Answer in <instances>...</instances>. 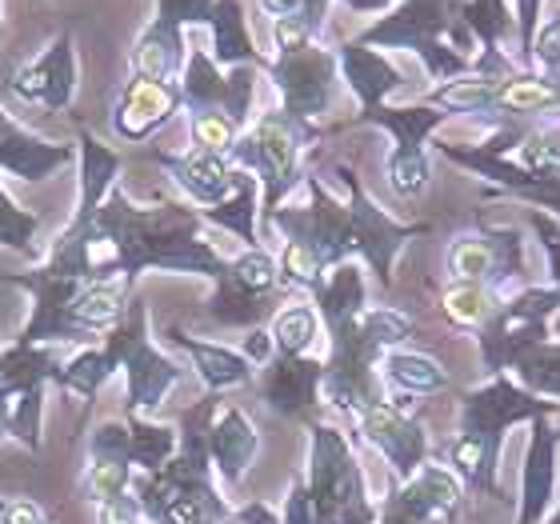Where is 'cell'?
Returning <instances> with one entry per match:
<instances>
[{"label":"cell","mask_w":560,"mask_h":524,"mask_svg":"<svg viewBox=\"0 0 560 524\" xmlns=\"http://www.w3.org/2000/svg\"><path fill=\"white\" fill-rule=\"evenodd\" d=\"M316 296V313H320V325L332 333V328L349 325L352 316H361L369 308V284H364V268L357 260H340L337 268H328Z\"/></svg>","instance_id":"f1b7e54d"},{"label":"cell","mask_w":560,"mask_h":524,"mask_svg":"<svg viewBox=\"0 0 560 524\" xmlns=\"http://www.w3.org/2000/svg\"><path fill=\"white\" fill-rule=\"evenodd\" d=\"M253 364H269L272 361V337L265 333V328H248V337H245V349H241Z\"/></svg>","instance_id":"681fc988"},{"label":"cell","mask_w":560,"mask_h":524,"mask_svg":"<svg viewBox=\"0 0 560 524\" xmlns=\"http://www.w3.org/2000/svg\"><path fill=\"white\" fill-rule=\"evenodd\" d=\"M0 357H4V349H0Z\"/></svg>","instance_id":"11a10c76"},{"label":"cell","mask_w":560,"mask_h":524,"mask_svg":"<svg viewBox=\"0 0 560 524\" xmlns=\"http://www.w3.org/2000/svg\"><path fill=\"white\" fill-rule=\"evenodd\" d=\"M337 181L345 185L349 200H337L328 193V185L316 173L304 176V193H308V205L292 209V205H280L272 217L265 221L272 229L284 233V241H301L316 253V260L328 268H337L340 260L361 257L364 265L373 268L381 289H393V260L412 236H424L429 224H400L393 221L381 205H376L364 185L357 181L349 164H332Z\"/></svg>","instance_id":"7a4b0ae2"},{"label":"cell","mask_w":560,"mask_h":524,"mask_svg":"<svg viewBox=\"0 0 560 524\" xmlns=\"http://www.w3.org/2000/svg\"><path fill=\"white\" fill-rule=\"evenodd\" d=\"M448 113L429 105H376V108H361L357 113V125H376L393 137V152H388V185L393 193L405 200H417L432 181L429 168V152H424V140L441 129Z\"/></svg>","instance_id":"8fae6325"},{"label":"cell","mask_w":560,"mask_h":524,"mask_svg":"<svg viewBox=\"0 0 560 524\" xmlns=\"http://www.w3.org/2000/svg\"><path fill=\"white\" fill-rule=\"evenodd\" d=\"M209 57L221 69L253 65V69L265 72V65H269V53H260L253 33H248V16L241 0H217V12H212L209 24Z\"/></svg>","instance_id":"83f0119b"},{"label":"cell","mask_w":560,"mask_h":524,"mask_svg":"<svg viewBox=\"0 0 560 524\" xmlns=\"http://www.w3.org/2000/svg\"><path fill=\"white\" fill-rule=\"evenodd\" d=\"M257 453H260L257 424L248 420L245 408L224 405L221 400V408H217L209 420V456L224 485H241V480L248 477L253 461H257Z\"/></svg>","instance_id":"603a6c76"},{"label":"cell","mask_w":560,"mask_h":524,"mask_svg":"<svg viewBox=\"0 0 560 524\" xmlns=\"http://www.w3.org/2000/svg\"><path fill=\"white\" fill-rule=\"evenodd\" d=\"M217 0H156L152 21L140 28L137 45L129 53L132 77H152V81H180L188 60L185 28H209Z\"/></svg>","instance_id":"7c38bea8"},{"label":"cell","mask_w":560,"mask_h":524,"mask_svg":"<svg viewBox=\"0 0 560 524\" xmlns=\"http://www.w3.org/2000/svg\"><path fill=\"white\" fill-rule=\"evenodd\" d=\"M260 396L277 417L308 420L320 405V385H325V361L316 357H284L272 352L269 364H260Z\"/></svg>","instance_id":"44dd1931"},{"label":"cell","mask_w":560,"mask_h":524,"mask_svg":"<svg viewBox=\"0 0 560 524\" xmlns=\"http://www.w3.org/2000/svg\"><path fill=\"white\" fill-rule=\"evenodd\" d=\"M132 477H137V468L117 465V461H84L81 480H77V497L89 504H105L108 497L132 489Z\"/></svg>","instance_id":"f35d334b"},{"label":"cell","mask_w":560,"mask_h":524,"mask_svg":"<svg viewBox=\"0 0 560 524\" xmlns=\"http://www.w3.org/2000/svg\"><path fill=\"white\" fill-rule=\"evenodd\" d=\"M185 113V101H180V81H152V77H132L125 89L117 93V105H113V137L125 140V144H144L156 132Z\"/></svg>","instance_id":"ac0fdd59"},{"label":"cell","mask_w":560,"mask_h":524,"mask_svg":"<svg viewBox=\"0 0 560 524\" xmlns=\"http://www.w3.org/2000/svg\"><path fill=\"white\" fill-rule=\"evenodd\" d=\"M497 308H501V296L485 284H468V280H453L441 296V313L465 333H480L497 316Z\"/></svg>","instance_id":"d590c367"},{"label":"cell","mask_w":560,"mask_h":524,"mask_svg":"<svg viewBox=\"0 0 560 524\" xmlns=\"http://www.w3.org/2000/svg\"><path fill=\"white\" fill-rule=\"evenodd\" d=\"M257 217H260V185L253 173H236L233 193L212 205V209H200V221L212 224V229H224L233 233L245 248H260V233H257Z\"/></svg>","instance_id":"4dcf8cb0"},{"label":"cell","mask_w":560,"mask_h":524,"mask_svg":"<svg viewBox=\"0 0 560 524\" xmlns=\"http://www.w3.org/2000/svg\"><path fill=\"white\" fill-rule=\"evenodd\" d=\"M152 161L168 168V176L176 181V188L185 193L192 205L200 209H212V205H221L236 185V168L229 156L221 152H205V149H192V152H149Z\"/></svg>","instance_id":"7402d4cb"},{"label":"cell","mask_w":560,"mask_h":524,"mask_svg":"<svg viewBox=\"0 0 560 524\" xmlns=\"http://www.w3.org/2000/svg\"><path fill=\"white\" fill-rule=\"evenodd\" d=\"M45 268L81 280H125L129 289L149 268L209 277L217 284L229 268V257H221L205 236L200 212L164 197L156 205H137L117 185L93 221L81 229H60Z\"/></svg>","instance_id":"6da1fadb"},{"label":"cell","mask_w":560,"mask_h":524,"mask_svg":"<svg viewBox=\"0 0 560 524\" xmlns=\"http://www.w3.org/2000/svg\"><path fill=\"white\" fill-rule=\"evenodd\" d=\"M164 340H168V345H176V349L192 361V369H197V376H200V385L209 388V393H224V388L253 385V376H257V364L248 361L241 349H229V345H212V340L188 337L180 325H168Z\"/></svg>","instance_id":"d4e9b609"},{"label":"cell","mask_w":560,"mask_h":524,"mask_svg":"<svg viewBox=\"0 0 560 524\" xmlns=\"http://www.w3.org/2000/svg\"><path fill=\"white\" fill-rule=\"evenodd\" d=\"M60 357L52 345L12 340L0 357V444L16 441L28 453L45 449V393Z\"/></svg>","instance_id":"8992f818"},{"label":"cell","mask_w":560,"mask_h":524,"mask_svg":"<svg viewBox=\"0 0 560 524\" xmlns=\"http://www.w3.org/2000/svg\"><path fill=\"white\" fill-rule=\"evenodd\" d=\"M320 524H381V509L369 501L361 461L345 441V432L320 420H308V480Z\"/></svg>","instance_id":"5b68a950"},{"label":"cell","mask_w":560,"mask_h":524,"mask_svg":"<svg viewBox=\"0 0 560 524\" xmlns=\"http://www.w3.org/2000/svg\"><path fill=\"white\" fill-rule=\"evenodd\" d=\"M456 504H460V480H456V473L424 461L388 497V504L381 509V524H448L456 516Z\"/></svg>","instance_id":"d6986e66"},{"label":"cell","mask_w":560,"mask_h":524,"mask_svg":"<svg viewBox=\"0 0 560 524\" xmlns=\"http://www.w3.org/2000/svg\"><path fill=\"white\" fill-rule=\"evenodd\" d=\"M557 81H560V72H557Z\"/></svg>","instance_id":"9f6ffc18"},{"label":"cell","mask_w":560,"mask_h":524,"mask_svg":"<svg viewBox=\"0 0 560 524\" xmlns=\"http://www.w3.org/2000/svg\"><path fill=\"white\" fill-rule=\"evenodd\" d=\"M557 492V432L549 417H533V444L521 473V513L516 524H540Z\"/></svg>","instance_id":"cb8c5ba5"},{"label":"cell","mask_w":560,"mask_h":524,"mask_svg":"<svg viewBox=\"0 0 560 524\" xmlns=\"http://www.w3.org/2000/svg\"><path fill=\"white\" fill-rule=\"evenodd\" d=\"M0 28H4V0H0Z\"/></svg>","instance_id":"f5cc1de1"},{"label":"cell","mask_w":560,"mask_h":524,"mask_svg":"<svg viewBox=\"0 0 560 524\" xmlns=\"http://www.w3.org/2000/svg\"><path fill=\"white\" fill-rule=\"evenodd\" d=\"M77 156H81V193H77V212H72L69 229H81V224L93 221L96 209L117 188L120 164H125V156L117 149H108L105 140H96L84 125L77 129Z\"/></svg>","instance_id":"484cf974"},{"label":"cell","mask_w":560,"mask_h":524,"mask_svg":"<svg viewBox=\"0 0 560 524\" xmlns=\"http://www.w3.org/2000/svg\"><path fill=\"white\" fill-rule=\"evenodd\" d=\"M316 137H320V132L304 129L301 120H292L284 108L260 113V117L241 132L236 149L229 152V161H233L236 168H245V173L257 176L260 212H265V217H272V212L292 197V188L304 185L301 156Z\"/></svg>","instance_id":"277c9868"},{"label":"cell","mask_w":560,"mask_h":524,"mask_svg":"<svg viewBox=\"0 0 560 524\" xmlns=\"http://www.w3.org/2000/svg\"><path fill=\"white\" fill-rule=\"evenodd\" d=\"M260 9L269 12L272 21L280 16H301L316 36L325 33L328 24V9H332V0H260Z\"/></svg>","instance_id":"60d3db41"},{"label":"cell","mask_w":560,"mask_h":524,"mask_svg":"<svg viewBox=\"0 0 560 524\" xmlns=\"http://www.w3.org/2000/svg\"><path fill=\"white\" fill-rule=\"evenodd\" d=\"M497 77H485V72H465V77H453V81H441L424 96L429 108H441V113H460V117H480V113H492L497 105V93H501Z\"/></svg>","instance_id":"d6a6232c"},{"label":"cell","mask_w":560,"mask_h":524,"mask_svg":"<svg viewBox=\"0 0 560 524\" xmlns=\"http://www.w3.org/2000/svg\"><path fill=\"white\" fill-rule=\"evenodd\" d=\"M340 4H349L352 12H388L393 9L388 0H340Z\"/></svg>","instance_id":"f907efd6"},{"label":"cell","mask_w":560,"mask_h":524,"mask_svg":"<svg viewBox=\"0 0 560 524\" xmlns=\"http://www.w3.org/2000/svg\"><path fill=\"white\" fill-rule=\"evenodd\" d=\"M180 432L152 417H129V453L137 473H161L173 461Z\"/></svg>","instance_id":"e575fe53"},{"label":"cell","mask_w":560,"mask_h":524,"mask_svg":"<svg viewBox=\"0 0 560 524\" xmlns=\"http://www.w3.org/2000/svg\"><path fill=\"white\" fill-rule=\"evenodd\" d=\"M388 4H405V0H388Z\"/></svg>","instance_id":"db71d44e"},{"label":"cell","mask_w":560,"mask_h":524,"mask_svg":"<svg viewBox=\"0 0 560 524\" xmlns=\"http://www.w3.org/2000/svg\"><path fill=\"white\" fill-rule=\"evenodd\" d=\"M516 197H525L528 205H537L540 212L549 209V212H557V217H560V181H545V185H533V188H525V193H516Z\"/></svg>","instance_id":"c3c4849f"},{"label":"cell","mask_w":560,"mask_h":524,"mask_svg":"<svg viewBox=\"0 0 560 524\" xmlns=\"http://www.w3.org/2000/svg\"><path fill=\"white\" fill-rule=\"evenodd\" d=\"M533 72H545V77L560 72V12L540 21L537 36H533Z\"/></svg>","instance_id":"b9f144b4"},{"label":"cell","mask_w":560,"mask_h":524,"mask_svg":"<svg viewBox=\"0 0 560 524\" xmlns=\"http://www.w3.org/2000/svg\"><path fill=\"white\" fill-rule=\"evenodd\" d=\"M12 125H16V120H12L9 113H4V105H0V132H4V129H12Z\"/></svg>","instance_id":"816d5d0a"},{"label":"cell","mask_w":560,"mask_h":524,"mask_svg":"<svg viewBox=\"0 0 560 524\" xmlns=\"http://www.w3.org/2000/svg\"><path fill=\"white\" fill-rule=\"evenodd\" d=\"M4 280H9L12 289H24L33 296V316L16 333L21 345H77V349H84V345L101 340L89 328L77 325V313H72L81 277H60L52 268L36 265L28 272H4Z\"/></svg>","instance_id":"4fadbf2b"},{"label":"cell","mask_w":560,"mask_h":524,"mask_svg":"<svg viewBox=\"0 0 560 524\" xmlns=\"http://www.w3.org/2000/svg\"><path fill=\"white\" fill-rule=\"evenodd\" d=\"M117 373H120L117 349H113L108 340H101V345H84V349H77L69 361H60V369L52 373V385H57L60 393L77 396L81 405H93L96 393H101Z\"/></svg>","instance_id":"f546056e"},{"label":"cell","mask_w":560,"mask_h":524,"mask_svg":"<svg viewBox=\"0 0 560 524\" xmlns=\"http://www.w3.org/2000/svg\"><path fill=\"white\" fill-rule=\"evenodd\" d=\"M280 524H320L313 509V497L304 489V480H296L289 489V501H284V513H280Z\"/></svg>","instance_id":"bcb514c9"},{"label":"cell","mask_w":560,"mask_h":524,"mask_svg":"<svg viewBox=\"0 0 560 524\" xmlns=\"http://www.w3.org/2000/svg\"><path fill=\"white\" fill-rule=\"evenodd\" d=\"M265 72H269L272 89L280 93V108L292 120H301L304 129L320 132V120L337 105V48H325L320 40H313L296 53H272Z\"/></svg>","instance_id":"ba28073f"},{"label":"cell","mask_w":560,"mask_h":524,"mask_svg":"<svg viewBox=\"0 0 560 524\" xmlns=\"http://www.w3.org/2000/svg\"><path fill=\"white\" fill-rule=\"evenodd\" d=\"M257 72L253 65L221 69L205 48H188L185 72H180V101L188 117H217L236 120L241 129L253 125V101H257Z\"/></svg>","instance_id":"9a60e30c"},{"label":"cell","mask_w":560,"mask_h":524,"mask_svg":"<svg viewBox=\"0 0 560 524\" xmlns=\"http://www.w3.org/2000/svg\"><path fill=\"white\" fill-rule=\"evenodd\" d=\"M144 521V504L132 489L108 497L105 504H96V524H140Z\"/></svg>","instance_id":"7bdbcfd3"},{"label":"cell","mask_w":560,"mask_h":524,"mask_svg":"<svg viewBox=\"0 0 560 524\" xmlns=\"http://www.w3.org/2000/svg\"><path fill=\"white\" fill-rule=\"evenodd\" d=\"M0 524H52L40 504L24 501V497H4L0 501Z\"/></svg>","instance_id":"7dc6e473"},{"label":"cell","mask_w":560,"mask_h":524,"mask_svg":"<svg viewBox=\"0 0 560 524\" xmlns=\"http://www.w3.org/2000/svg\"><path fill=\"white\" fill-rule=\"evenodd\" d=\"M77 84H81V60H77V40L72 33H57L33 60H24L21 69L9 72V89L28 105H40L52 117H72V101H77Z\"/></svg>","instance_id":"e0dca14e"},{"label":"cell","mask_w":560,"mask_h":524,"mask_svg":"<svg viewBox=\"0 0 560 524\" xmlns=\"http://www.w3.org/2000/svg\"><path fill=\"white\" fill-rule=\"evenodd\" d=\"M36 233H40V212L21 209L16 200L0 188V248H12L16 257L24 260H40V245H36Z\"/></svg>","instance_id":"74e56055"},{"label":"cell","mask_w":560,"mask_h":524,"mask_svg":"<svg viewBox=\"0 0 560 524\" xmlns=\"http://www.w3.org/2000/svg\"><path fill=\"white\" fill-rule=\"evenodd\" d=\"M460 4L465 0H405L393 4L388 12H381L361 36L357 45L364 48H409L417 53L429 40H448L453 48H460L468 60L477 57V36L468 33V24L460 21Z\"/></svg>","instance_id":"30bf717a"},{"label":"cell","mask_w":560,"mask_h":524,"mask_svg":"<svg viewBox=\"0 0 560 524\" xmlns=\"http://www.w3.org/2000/svg\"><path fill=\"white\" fill-rule=\"evenodd\" d=\"M337 65H340V81L349 84L352 96L361 101V108L385 105L388 96L405 84V72H400L381 48H364V45H357V40H345V45L337 48Z\"/></svg>","instance_id":"4316f807"},{"label":"cell","mask_w":560,"mask_h":524,"mask_svg":"<svg viewBox=\"0 0 560 524\" xmlns=\"http://www.w3.org/2000/svg\"><path fill=\"white\" fill-rule=\"evenodd\" d=\"M357 424H361L364 441L385 456L400 480H409L412 473L429 461V432H424V424H417V420H412L405 408L393 405V400L369 405L361 417H357Z\"/></svg>","instance_id":"ffe728a7"},{"label":"cell","mask_w":560,"mask_h":524,"mask_svg":"<svg viewBox=\"0 0 560 524\" xmlns=\"http://www.w3.org/2000/svg\"><path fill=\"white\" fill-rule=\"evenodd\" d=\"M381 381L400 393V400H393L397 408L409 405V396H436L448 388V373L441 369V361H432V357L412 349L385 352L381 357Z\"/></svg>","instance_id":"1f68e13d"},{"label":"cell","mask_w":560,"mask_h":524,"mask_svg":"<svg viewBox=\"0 0 560 524\" xmlns=\"http://www.w3.org/2000/svg\"><path fill=\"white\" fill-rule=\"evenodd\" d=\"M313 40H320V36L301 16H280V21H272V48L277 53H296V48L313 45Z\"/></svg>","instance_id":"ee69618b"},{"label":"cell","mask_w":560,"mask_h":524,"mask_svg":"<svg viewBox=\"0 0 560 524\" xmlns=\"http://www.w3.org/2000/svg\"><path fill=\"white\" fill-rule=\"evenodd\" d=\"M269 337H272V349L284 352V357H308V349L320 337V313H316V304H284V308H277Z\"/></svg>","instance_id":"8d00e7d4"},{"label":"cell","mask_w":560,"mask_h":524,"mask_svg":"<svg viewBox=\"0 0 560 524\" xmlns=\"http://www.w3.org/2000/svg\"><path fill=\"white\" fill-rule=\"evenodd\" d=\"M552 400H540L525 385H513L504 373H497L489 385L472 388L460 396V429L456 441L448 444V468L456 480H465L468 489L497 492V465H501V441L504 429L516 420L549 417Z\"/></svg>","instance_id":"3957f363"},{"label":"cell","mask_w":560,"mask_h":524,"mask_svg":"<svg viewBox=\"0 0 560 524\" xmlns=\"http://www.w3.org/2000/svg\"><path fill=\"white\" fill-rule=\"evenodd\" d=\"M533 229H537L540 245L549 253V277H552V289H560V224L552 221L549 212H533Z\"/></svg>","instance_id":"f6af8a7d"},{"label":"cell","mask_w":560,"mask_h":524,"mask_svg":"<svg viewBox=\"0 0 560 524\" xmlns=\"http://www.w3.org/2000/svg\"><path fill=\"white\" fill-rule=\"evenodd\" d=\"M444 268L453 280H468V284H485L497 296H509V292L521 284V272H525V241L516 229H489L480 224V233L456 236L448 253H444Z\"/></svg>","instance_id":"2e32d148"},{"label":"cell","mask_w":560,"mask_h":524,"mask_svg":"<svg viewBox=\"0 0 560 524\" xmlns=\"http://www.w3.org/2000/svg\"><path fill=\"white\" fill-rule=\"evenodd\" d=\"M280 268V284L284 289H296V292H316L320 289V280H325V265L316 260V253L301 241H284L277 257Z\"/></svg>","instance_id":"ab89813d"},{"label":"cell","mask_w":560,"mask_h":524,"mask_svg":"<svg viewBox=\"0 0 560 524\" xmlns=\"http://www.w3.org/2000/svg\"><path fill=\"white\" fill-rule=\"evenodd\" d=\"M105 340L117 349L120 373L129 376V393H125V408L129 417H152L164 405V396L180 385V364L173 357H164L149 337V301L132 296L129 313L117 328H108Z\"/></svg>","instance_id":"52a82bcc"},{"label":"cell","mask_w":560,"mask_h":524,"mask_svg":"<svg viewBox=\"0 0 560 524\" xmlns=\"http://www.w3.org/2000/svg\"><path fill=\"white\" fill-rule=\"evenodd\" d=\"M509 161L521 168V173L533 176V185H545V181H560V132L557 129H521L513 144V156ZM528 185V188H533ZM525 193V188H521Z\"/></svg>","instance_id":"836d02e7"},{"label":"cell","mask_w":560,"mask_h":524,"mask_svg":"<svg viewBox=\"0 0 560 524\" xmlns=\"http://www.w3.org/2000/svg\"><path fill=\"white\" fill-rule=\"evenodd\" d=\"M560 313V289L552 284H533L516 296L501 301L497 316L480 328V357L492 376L509 373L525 352L549 345V321Z\"/></svg>","instance_id":"9c48e42d"},{"label":"cell","mask_w":560,"mask_h":524,"mask_svg":"<svg viewBox=\"0 0 560 524\" xmlns=\"http://www.w3.org/2000/svg\"><path fill=\"white\" fill-rule=\"evenodd\" d=\"M280 289V268L269 248H245L229 260L224 277L212 284L209 321L224 328H260L272 308V292Z\"/></svg>","instance_id":"5bb4252c"}]
</instances>
